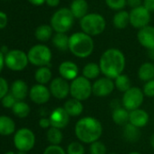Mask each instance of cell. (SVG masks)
Wrapping results in <instances>:
<instances>
[{
    "label": "cell",
    "instance_id": "cell-1",
    "mask_svg": "<svg viewBox=\"0 0 154 154\" xmlns=\"http://www.w3.org/2000/svg\"><path fill=\"white\" fill-rule=\"evenodd\" d=\"M124 54L118 49L111 48L106 50L100 58L99 66L104 77L114 79L123 74L125 69Z\"/></svg>",
    "mask_w": 154,
    "mask_h": 154
},
{
    "label": "cell",
    "instance_id": "cell-2",
    "mask_svg": "<svg viewBox=\"0 0 154 154\" xmlns=\"http://www.w3.org/2000/svg\"><path fill=\"white\" fill-rule=\"evenodd\" d=\"M74 133L79 141L84 143H93L98 141L103 134L101 122L93 116H85L77 121Z\"/></svg>",
    "mask_w": 154,
    "mask_h": 154
},
{
    "label": "cell",
    "instance_id": "cell-3",
    "mask_svg": "<svg viewBox=\"0 0 154 154\" xmlns=\"http://www.w3.org/2000/svg\"><path fill=\"white\" fill-rule=\"evenodd\" d=\"M94 49V42L92 36L84 32H77L69 37V51L77 58L84 59L89 57Z\"/></svg>",
    "mask_w": 154,
    "mask_h": 154
},
{
    "label": "cell",
    "instance_id": "cell-4",
    "mask_svg": "<svg viewBox=\"0 0 154 154\" xmlns=\"http://www.w3.org/2000/svg\"><path fill=\"white\" fill-rule=\"evenodd\" d=\"M82 31L90 36L101 34L106 27V21L103 15L97 13L87 14L80 21Z\"/></svg>",
    "mask_w": 154,
    "mask_h": 154
},
{
    "label": "cell",
    "instance_id": "cell-5",
    "mask_svg": "<svg viewBox=\"0 0 154 154\" xmlns=\"http://www.w3.org/2000/svg\"><path fill=\"white\" fill-rule=\"evenodd\" d=\"M74 17L70 8H60L51 17V26L56 32L65 33L74 25Z\"/></svg>",
    "mask_w": 154,
    "mask_h": 154
},
{
    "label": "cell",
    "instance_id": "cell-6",
    "mask_svg": "<svg viewBox=\"0 0 154 154\" xmlns=\"http://www.w3.org/2000/svg\"><path fill=\"white\" fill-rule=\"evenodd\" d=\"M93 94V84L84 76H78L70 84V95L80 101L88 99Z\"/></svg>",
    "mask_w": 154,
    "mask_h": 154
},
{
    "label": "cell",
    "instance_id": "cell-7",
    "mask_svg": "<svg viewBox=\"0 0 154 154\" xmlns=\"http://www.w3.org/2000/svg\"><path fill=\"white\" fill-rule=\"evenodd\" d=\"M27 57L31 64L44 67L48 65L52 60V51L46 45L36 44L28 51Z\"/></svg>",
    "mask_w": 154,
    "mask_h": 154
},
{
    "label": "cell",
    "instance_id": "cell-8",
    "mask_svg": "<svg viewBox=\"0 0 154 154\" xmlns=\"http://www.w3.org/2000/svg\"><path fill=\"white\" fill-rule=\"evenodd\" d=\"M28 62L27 54L21 50H11L5 55V66L14 71H21L25 69Z\"/></svg>",
    "mask_w": 154,
    "mask_h": 154
},
{
    "label": "cell",
    "instance_id": "cell-9",
    "mask_svg": "<svg viewBox=\"0 0 154 154\" xmlns=\"http://www.w3.org/2000/svg\"><path fill=\"white\" fill-rule=\"evenodd\" d=\"M143 100H144L143 91L137 87H132L130 89H128L126 92L123 93L122 104L125 109L131 112L140 108V106L143 103Z\"/></svg>",
    "mask_w": 154,
    "mask_h": 154
},
{
    "label": "cell",
    "instance_id": "cell-10",
    "mask_svg": "<svg viewBox=\"0 0 154 154\" xmlns=\"http://www.w3.org/2000/svg\"><path fill=\"white\" fill-rule=\"evenodd\" d=\"M14 143L15 148L20 152H29L35 143L34 134L28 128L19 129L14 136Z\"/></svg>",
    "mask_w": 154,
    "mask_h": 154
},
{
    "label": "cell",
    "instance_id": "cell-11",
    "mask_svg": "<svg viewBox=\"0 0 154 154\" xmlns=\"http://www.w3.org/2000/svg\"><path fill=\"white\" fill-rule=\"evenodd\" d=\"M151 21V12L143 5L133 8L130 12V23L137 29H142L149 24Z\"/></svg>",
    "mask_w": 154,
    "mask_h": 154
},
{
    "label": "cell",
    "instance_id": "cell-12",
    "mask_svg": "<svg viewBox=\"0 0 154 154\" xmlns=\"http://www.w3.org/2000/svg\"><path fill=\"white\" fill-rule=\"evenodd\" d=\"M114 81L112 79L103 77L95 80L93 84V94L98 97H105L114 90Z\"/></svg>",
    "mask_w": 154,
    "mask_h": 154
},
{
    "label": "cell",
    "instance_id": "cell-13",
    "mask_svg": "<svg viewBox=\"0 0 154 154\" xmlns=\"http://www.w3.org/2000/svg\"><path fill=\"white\" fill-rule=\"evenodd\" d=\"M51 95L57 99H64L70 94V84L68 80L60 78L54 79L50 83Z\"/></svg>",
    "mask_w": 154,
    "mask_h": 154
},
{
    "label": "cell",
    "instance_id": "cell-14",
    "mask_svg": "<svg viewBox=\"0 0 154 154\" xmlns=\"http://www.w3.org/2000/svg\"><path fill=\"white\" fill-rule=\"evenodd\" d=\"M29 96L34 103L37 105H42L49 101L51 92L50 89H48L44 85L36 84L31 88L29 91Z\"/></svg>",
    "mask_w": 154,
    "mask_h": 154
},
{
    "label": "cell",
    "instance_id": "cell-15",
    "mask_svg": "<svg viewBox=\"0 0 154 154\" xmlns=\"http://www.w3.org/2000/svg\"><path fill=\"white\" fill-rule=\"evenodd\" d=\"M52 127L63 129L66 127L70 121V116L64 107H57L53 110L49 116Z\"/></svg>",
    "mask_w": 154,
    "mask_h": 154
},
{
    "label": "cell",
    "instance_id": "cell-16",
    "mask_svg": "<svg viewBox=\"0 0 154 154\" xmlns=\"http://www.w3.org/2000/svg\"><path fill=\"white\" fill-rule=\"evenodd\" d=\"M137 39L142 46L148 50H154V27L147 25L139 30Z\"/></svg>",
    "mask_w": 154,
    "mask_h": 154
},
{
    "label": "cell",
    "instance_id": "cell-17",
    "mask_svg": "<svg viewBox=\"0 0 154 154\" xmlns=\"http://www.w3.org/2000/svg\"><path fill=\"white\" fill-rule=\"evenodd\" d=\"M58 70L61 77L66 80H74L79 75L78 66L74 62L70 60L62 62L58 68Z\"/></svg>",
    "mask_w": 154,
    "mask_h": 154
},
{
    "label": "cell",
    "instance_id": "cell-18",
    "mask_svg": "<svg viewBox=\"0 0 154 154\" xmlns=\"http://www.w3.org/2000/svg\"><path fill=\"white\" fill-rule=\"evenodd\" d=\"M149 114L143 109H135L130 112L129 123L138 128L144 127L149 122Z\"/></svg>",
    "mask_w": 154,
    "mask_h": 154
},
{
    "label": "cell",
    "instance_id": "cell-19",
    "mask_svg": "<svg viewBox=\"0 0 154 154\" xmlns=\"http://www.w3.org/2000/svg\"><path fill=\"white\" fill-rule=\"evenodd\" d=\"M10 93H12V95L15 97L17 101H21L26 97L28 94V87L24 80L17 79L13 82Z\"/></svg>",
    "mask_w": 154,
    "mask_h": 154
},
{
    "label": "cell",
    "instance_id": "cell-20",
    "mask_svg": "<svg viewBox=\"0 0 154 154\" xmlns=\"http://www.w3.org/2000/svg\"><path fill=\"white\" fill-rule=\"evenodd\" d=\"M70 10L74 18L82 19L88 13V3L86 0H73Z\"/></svg>",
    "mask_w": 154,
    "mask_h": 154
},
{
    "label": "cell",
    "instance_id": "cell-21",
    "mask_svg": "<svg viewBox=\"0 0 154 154\" xmlns=\"http://www.w3.org/2000/svg\"><path fill=\"white\" fill-rule=\"evenodd\" d=\"M64 108L70 116H79L84 111V106L82 104V101L73 97L68 99L64 103Z\"/></svg>",
    "mask_w": 154,
    "mask_h": 154
},
{
    "label": "cell",
    "instance_id": "cell-22",
    "mask_svg": "<svg viewBox=\"0 0 154 154\" xmlns=\"http://www.w3.org/2000/svg\"><path fill=\"white\" fill-rule=\"evenodd\" d=\"M112 117L114 124H116L117 125L124 126L129 123L130 112L123 106H118L113 111Z\"/></svg>",
    "mask_w": 154,
    "mask_h": 154
},
{
    "label": "cell",
    "instance_id": "cell-23",
    "mask_svg": "<svg viewBox=\"0 0 154 154\" xmlns=\"http://www.w3.org/2000/svg\"><path fill=\"white\" fill-rule=\"evenodd\" d=\"M123 135L124 139L129 143H136L141 137V131L140 128L134 126L133 125L128 123L123 126Z\"/></svg>",
    "mask_w": 154,
    "mask_h": 154
},
{
    "label": "cell",
    "instance_id": "cell-24",
    "mask_svg": "<svg viewBox=\"0 0 154 154\" xmlns=\"http://www.w3.org/2000/svg\"><path fill=\"white\" fill-rule=\"evenodd\" d=\"M113 23L114 27L117 29L120 30L125 29L130 23V13L124 10L119 11L117 14H114L113 19Z\"/></svg>",
    "mask_w": 154,
    "mask_h": 154
},
{
    "label": "cell",
    "instance_id": "cell-25",
    "mask_svg": "<svg viewBox=\"0 0 154 154\" xmlns=\"http://www.w3.org/2000/svg\"><path fill=\"white\" fill-rule=\"evenodd\" d=\"M138 77L143 81H150L154 79V64L152 62H144L138 70Z\"/></svg>",
    "mask_w": 154,
    "mask_h": 154
},
{
    "label": "cell",
    "instance_id": "cell-26",
    "mask_svg": "<svg viewBox=\"0 0 154 154\" xmlns=\"http://www.w3.org/2000/svg\"><path fill=\"white\" fill-rule=\"evenodd\" d=\"M15 122L8 116H0V134L4 136L10 135L15 133Z\"/></svg>",
    "mask_w": 154,
    "mask_h": 154
},
{
    "label": "cell",
    "instance_id": "cell-27",
    "mask_svg": "<svg viewBox=\"0 0 154 154\" xmlns=\"http://www.w3.org/2000/svg\"><path fill=\"white\" fill-rule=\"evenodd\" d=\"M83 76L86 79H95L99 77L101 72V69L99 64L94 63V62H90L88 64H86L84 68H83Z\"/></svg>",
    "mask_w": 154,
    "mask_h": 154
},
{
    "label": "cell",
    "instance_id": "cell-28",
    "mask_svg": "<svg viewBox=\"0 0 154 154\" xmlns=\"http://www.w3.org/2000/svg\"><path fill=\"white\" fill-rule=\"evenodd\" d=\"M34 79L38 84L45 85L52 79V71L46 66L40 67L34 73Z\"/></svg>",
    "mask_w": 154,
    "mask_h": 154
},
{
    "label": "cell",
    "instance_id": "cell-29",
    "mask_svg": "<svg viewBox=\"0 0 154 154\" xmlns=\"http://www.w3.org/2000/svg\"><path fill=\"white\" fill-rule=\"evenodd\" d=\"M53 28L48 24L39 25L34 32L35 38L40 42H47L53 35Z\"/></svg>",
    "mask_w": 154,
    "mask_h": 154
},
{
    "label": "cell",
    "instance_id": "cell-30",
    "mask_svg": "<svg viewBox=\"0 0 154 154\" xmlns=\"http://www.w3.org/2000/svg\"><path fill=\"white\" fill-rule=\"evenodd\" d=\"M53 44L59 51L69 50V37L65 33L56 32L53 37Z\"/></svg>",
    "mask_w": 154,
    "mask_h": 154
},
{
    "label": "cell",
    "instance_id": "cell-31",
    "mask_svg": "<svg viewBox=\"0 0 154 154\" xmlns=\"http://www.w3.org/2000/svg\"><path fill=\"white\" fill-rule=\"evenodd\" d=\"M114 86L119 91L124 93L132 88V82L130 78L123 73L116 79H114Z\"/></svg>",
    "mask_w": 154,
    "mask_h": 154
},
{
    "label": "cell",
    "instance_id": "cell-32",
    "mask_svg": "<svg viewBox=\"0 0 154 154\" xmlns=\"http://www.w3.org/2000/svg\"><path fill=\"white\" fill-rule=\"evenodd\" d=\"M46 137L48 142L52 144V145H59L62 141H63V134L61 132V129L55 128V127H50L47 131L46 134Z\"/></svg>",
    "mask_w": 154,
    "mask_h": 154
},
{
    "label": "cell",
    "instance_id": "cell-33",
    "mask_svg": "<svg viewBox=\"0 0 154 154\" xmlns=\"http://www.w3.org/2000/svg\"><path fill=\"white\" fill-rule=\"evenodd\" d=\"M12 109L13 113L19 118H25L30 113V106L23 101H17Z\"/></svg>",
    "mask_w": 154,
    "mask_h": 154
},
{
    "label": "cell",
    "instance_id": "cell-34",
    "mask_svg": "<svg viewBox=\"0 0 154 154\" xmlns=\"http://www.w3.org/2000/svg\"><path fill=\"white\" fill-rule=\"evenodd\" d=\"M67 154H85L84 145L79 142H73L67 146Z\"/></svg>",
    "mask_w": 154,
    "mask_h": 154
},
{
    "label": "cell",
    "instance_id": "cell-35",
    "mask_svg": "<svg viewBox=\"0 0 154 154\" xmlns=\"http://www.w3.org/2000/svg\"><path fill=\"white\" fill-rule=\"evenodd\" d=\"M90 153L91 154H106L107 149L104 143L100 141H96L90 145Z\"/></svg>",
    "mask_w": 154,
    "mask_h": 154
},
{
    "label": "cell",
    "instance_id": "cell-36",
    "mask_svg": "<svg viewBox=\"0 0 154 154\" xmlns=\"http://www.w3.org/2000/svg\"><path fill=\"white\" fill-rule=\"evenodd\" d=\"M107 6L113 10L121 11L127 4V0H105Z\"/></svg>",
    "mask_w": 154,
    "mask_h": 154
},
{
    "label": "cell",
    "instance_id": "cell-37",
    "mask_svg": "<svg viewBox=\"0 0 154 154\" xmlns=\"http://www.w3.org/2000/svg\"><path fill=\"white\" fill-rule=\"evenodd\" d=\"M2 106L5 108H13L15 104L17 102L15 97L12 95V93H7L2 99Z\"/></svg>",
    "mask_w": 154,
    "mask_h": 154
},
{
    "label": "cell",
    "instance_id": "cell-38",
    "mask_svg": "<svg viewBox=\"0 0 154 154\" xmlns=\"http://www.w3.org/2000/svg\"><path fill=\"white\" fill-rule=\"evenodd\" d=\"M143 91L144 96L148 97H154V79L145 83Z\"/></svg>",
    "mask_w": 154,
    "mask_h": 154
},
{
    "label": "cell",
    "instance_id": "cell-39",
    "mask_svg": "<svg viewBox=\"0 0 154 154\" xmlns=\"http://www.w3.org/2000/svg\"><path fill=\"white\" fill-rule=\"evenodd\" d=\"M43 154H67L60 145H50L48 146Z\"/></svg>",
    "mask_w": 154,
    "mask_h": 154
},
{
    "label": "cell",
    "instance_id": "cell-40",
    "mask_svg": "<svg viewBox=\"0 0 154 154\" xmlns=\"http://www.w3.org/2000/svg\"><path fill=\"white\" fill-rule=\"evenodd\" d=\"M8 93V84L7 81L0 77V99H2Z\"/></svg>",
    "mask_w": 154,
    "mask_h": 154
},
{
    "label": "cell",
    "instance_id": "cell-41",
    "mask_svg": "<svg viewBox=\"0 0 154 154\" xmlns=\"http://www.w3.org/2000/svg\"><path fill=\"white\" fill-rule=\"evenodd\" d=\"M7 21H8V18H7L6 14L3 11H0V30L4 29L6 26Z\"/></svg>",
    "mask_w": 154,
    "mask_h": 154
},
{
    "label": "cell",
    "instance_id": "cell-42",
    "mask_svg": "<svg viewBox=\"0 0 154 154\" xmlns=\"http://www.w3.org/2000/svg\"><path fill=\"white\" fill-rule=\"evenodd\" d=\"M39 125L41 128H44V129H47V128L49 129L52 126L49 118H41L39 120Z\"/></svg>",
    "mask_w": 154,
    "mask_h": 154
},
{
    "label": "cell",
    "instance_id": "cell-43",
    "mask_svg": "<svg viewBox=\"0 0 154 154\" xmlns=\"http://www.w3.org/2000/svg\"><path fill=\"white\" fill-rule=\"evenodd\" d=\"M143 5L149 12H154V0H144Z\"/></svg>",
    "mask_w": 154,
    "mask_h": 154
},
{
    "label": "cell",
    "instance_id": "cell-44",
    "mask_svg": "<svg viewBox=\"0 0 154 154\" xmlns=\"http://www.w3.org/2000/svg\"><path fill=\"white\" fill-rule=\"evenodd\" d=\"M127 4L133 8L138 7L142 5V0H127Z\"/></svg>",
    "mask_w": 154,
    "mask_h": 154
},
{
    "label": "cell",
    "instance_id": "cell-45",
    "mask_svg": "<svg viewBox=\"0 0 154 154\" xmlns=\"http://www.w3.org/2000/svg\"><path fill=\"white\" fill-rule=\"evenodd\" d=\"M45 3L50 6V7H56L60 4V0H46Z\"/></svg>",
    "mask_w": 154,
    "mask_h": 154
},
{
    "label": "cell",
    "instance_id": "cell-46",
    "mask_svg": "<svg viewBox=\"0 0 154 154\" xmlns=\"http://www.w3.org/2000/svg\"><path fill=\"white\" fill-rule=\"evenodd\" d=\"M32 5H41L45 3L46 0H28Z\"/></svg>",
    "mask_w": 154,
    "mask_h": 154
},
{
    "label": "cell",
    "instance_id": "cell-47",
    "mask_svg": "<svg viewBox=\"0 0 154 154\" xmlns=\"http://www.w3.org/2000/svg\"><path fill=\"white\" fill-rule=\"evenodd\" d=\"M4 64H5V56H4L3 52L0 51V72H1L2 69H3Z\"/></svg>",
    "mask_w": 154,
    "mask_h": 154
},
{
    "label": "cell",
    "instance_id": "cell-48",
    "mask_svg": "<svg viewBox=\"0 0 154 154\" xmlns=\"http://www.w3.org/2000/svg\"><path fill=\"white\" fill-rule=\"evenodd\" d=\"M0 51H1L2 52H3V54H5V53L6 54V53H7V52L9 51L7 50V47H6V46H3V47H2V48L0 49Z\"/></svg>",
    "mask_w": 154,
    "mask_h": 154
},
{
    "label": "cell",
    "instance_id": "cell-49",
    "mask_svg": "<svg viewBox=\"0 0 154 154\" xmlns=\"http://www.w3.org/2000/svg\"><path fill=\"white\" fill-rule=\"evenodd\" d=\"M150 143H151V145L152 147L154 149V134L151 136V139H150Z\"/></svg>",
    "mask_w": 154,
    "mask_h": 154
},
{
    "label": "cell",
    "instance_id": "cell-50",
    "mask_svg": "<svg viewBox=\"0 0 154 154\" xmlns=\"http://www.w3.org/2000/svg\"><path fill=\"white\" fill-rule=\"evenodd\" d=\"M129 154H142V153H140V152H130Z\"/></svg>",
    "mask_w": 154,
    "mask_h": 154
},
{
    "label": "cell",
    "instance_id": "cell-51",
    "mask_svg": "<svg viewBox=\"0 0 154 154\" xmlns=\"http://www.w3.org/2000/svg\"><path fill=\"white\" fill-rule=\"evenodd\" d=\"M15 154H26V152H20V151H19L17 153H15Z\"/></svg>",
    "mask_w": 154,
    "mask_h": 154
},
{
    "label": "cell",
    "instance_id": "cell-52",
    "mask_svg": "<svg viewBox=\"0 0 154 154\" xmlns=\"http://www.w3.org/2000/svg\"><path fill=\"white\" fill-rule=\"evenodd\" d=\"M5 154H15V152H6Z\"/></svg>",
    "mask_w": 154,
    "mask_h": 154
},
{
    "label": "cell",
    "instance_id": "cell-53",
    "mask_svg": "<svg viewBox=\"0 0 154 154\" xmlns=\"http://www.w3.org/2000/svg\"><path fill=\"white\" fill-rule=\"evenodd\" d=\"M109 154H118V153H115V152H112V153H109Z\"/></svg>",
    "mask_w": 154,
    "mask_h": 154
}]
</instances>
